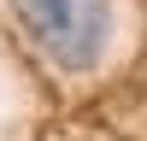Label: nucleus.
Returning <instances> with one entry per match:
<instances>
[{
    "label": "nucleus",
    "instance_id": "nucleus-1",
    "mask_svg": "<svg viewBox=\"0 0 147 141\" xmlns=\"http://www.w3.org/2000/svg\"><path fill=\"white\" fill-rule=\"evenodd\" d=\"M12 12H18L24 35L65 70H88L106 53V35H112L106 0H12Z\"/></svg>",
    "mask_w": 147,
    "mask_h": 141
}]
</instances>
